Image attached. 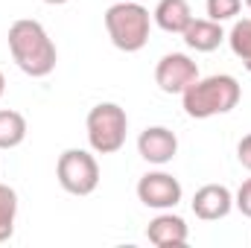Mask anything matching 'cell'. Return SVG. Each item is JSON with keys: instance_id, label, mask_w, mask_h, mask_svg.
<instances>
[{"instance_id": "9a60e30c", "label": "cell", "mask_w": 251, "mask_h": 248, "mask_svg": "<svg viewBox=\"0 0 251 248\" xmlns=\"http://www.w3.org/2000/svg\"><path fill=\"white\" fill-rule=\"evenodd\" d=\"M18 219V193L9 184H0V243H6L15 234Z\"/></svg>"}, {"instance_id": "ba28073f", "label": "cell", "mask_w": 251, "mask_h": 248, "mask_svg": "<svg viewBox=\"0 0 251 248\" xmlns=\"http://www.w3.org/2000/svg\"><path fill=\"white\" fill-rule=\"evenodd\" d=\"M137 152H140V158L146 164L164 167V164H170L178 155V137L167 125H149L137 137Z\"/></svg>"}, {"instance_id": "4fadbf2b", "label": "cell", "mask_w": 251, "mask_h": 248, "mask_svg": "<svg viewBox=\"0 0 251 248\" xmlns=\"http://www.w3.org/2000/svg\"><path fill=\"white\" fill-rule=\"evenodd\" d=\"M26 117L12 108H0V149H15L26 140Z\"/></svg>"}, {"instance_id": "5b68a950", "label": "cell", "mask_w": 251, "mask_h": 248, "mask_svg": "<svg viewBox=\"0 0 251 248\" xmlns=\"http://www.w3.org/2000/svg\"><path fill=\"white\" fill-rule=\"evenodd\" d=\"M56 178L70 196H91L100 187V164L88 149H64L56 161Z\"/></svg>"}, {"instance_id": "8992f818", "label": "cell", "mask_w": 251, "mask_h": 248, "mask_svg": "<svg viewBox=\"0 0 251 248\" xmlns=\"http://www.w3.org/2000/svg\"><path fill=\"white\" fill-rule=\"evenodd\" d=\"M199 79V64L187 53H167L155 64V85L164 94H184Z\"/></svg>"}, {"instance_id": "ffe728a7", "label": "cell", "mask_w": 251, "mask_h": 248, "mask_svg": "<svg viewBox=\"0 0 251 248\" xmlns=\"http://www.w3.org/2000/svg\"><path fill=\"white\" fill-rule=\"evenodd\" d=\"M44 3H50V6H62V3H67V0H44Z\"/></svg>"}, {"instance_id": "277c9868", "label": "cell", "mask_w": 251, "mask_h": 248, "mask_svg": "<svg viewBox=\"0 0 251 248\" xmlns=\"http://www.w3.org/2000/svg\"><path fill=\"white\" fill-rule=\"evenodd\" d=\"M88 143L97 155H114L126 146V131H128V117L126 108L117 102H100L88 111Z\"/></svg>"}, {"instance_id": "d6986e66", "label": "cell", "mask_w": 251, "mask_h": 248, "mask_svg": "<svg viewBox=\"0 0 251 248\" xmlns=\"http://www.w3.org/2000/svg\"><path fill=\"white\" fill-rule=\"evenodd\" d=\"M3 91H6V79H3V70H0V97H3Z\"/></svg>"}, {"instance_id": "52a82bcc", "label": "cell", "mask_w": 251, "mask_h": 248, "mask_svg": "<svg viewBox=\"0 0 251 248\" xmlns=\"http://www.w3.org/2000/svg\"><path fill=\"white\" fill-rule=\"evenodd\" d=\"M181 196H184V190L178 184V178L170 173H161V170L146 173L137 181V198L152 210H173L181 201Z\"/></svg>"}, {"instance_id": "44dd1931", "label": "cell", "mask_w": 251, "mask_h": 248, "mask_svg": "<svg viewBox=\"0 0 251 248\" xmlns=\"http://www.w3.org/2000/svg\"><path fill=\"white\" fill-rule=\"evenodd\" d=\"M243 3H246V6H249V9H251V0H243Z\"/></svg>"}, {"instance_id": "ac0fdd59", "label": "cell", "mask_w": 251, "mask_h": 248, "mask_svg": "<svg viewBox=\"0 0 251 248\" xmlns=\"http://www.w3.org/2000/svg\"><path fill=\"white\" fill-rule=\"evenodd\" d=\"M237 161L251 173V134H246V137L237 143Z\"/></svg>"}, {"instance_id": "9c48e42d", "label": "cell", "mask_w": 251, "mask_h": 248, "mask_svg": "<svg viewBox=\"0 0 251 248\" xmlns=\"http://www.w3.org/2000/svg\"><path fill=\"white\" fill-rule=\"evenodd\" d=\"M190 204H193V213L201 222H216V219H225L234 210V193L225 184H204L196 190Z\"/></svg>"}, {"instance_id": "8fae6325", "label": "cell", "mask_w": 251, "mask_h": 248, "mask_svg": "<svg viewBox=\"0 0 251 248\" xmlns=\"http://www.w3.org/2000/svg\"><path fill=\"white\" fill-rule=\"evenodd\" d=\"M181 35H184V44H187L190 50H196V53H213L225 41L222 24H216L210 18H193Z\"/></svg>"}, {"instance_id": "7a4b0ae2", "label": "cell", "mask_w": 251, "mask_h": 248, "mask_svg": "<svg viewBox=\"0 0 251 248\" xmlns=\"http://www.w3.org/2000/svg\"><path fill=\"white\" fill-rule=\"evenodd\" d=\"M243 88L234 76L228 73H213V76H199L187 91L181 94L184 114L193 120H210L219 114H228L240 105Z\"/></svg>"}, {"instance_id": "2e32d148", "label": "cell", "mask_w": 251, "mask_h": 248, "mask_svg": "<svg viewBox=\"0 0 251 248\" xmlns=\"http://www.w3.org/2000/svg\"><path fill=\"white\" fill-rule=\"evenodd\" d=\"M204 9H207V18H210V21L222 24V21H234V18L240 15L243 0H207Z\"/></svg>"}, {"instance_id": "5bb4252c", "label": "cell", "mask_w": 251, "mask_h": 248, "mask_svg": "<svg viewBox=\"0 0 251 248\" xmlns=\"http://www.w3.org/2000/svg\"><path fill=\"white\" fill-rule=\"evenodd\" d=\"M231 44V53L243 62V67L251 73V18H243L231 26V32L225 35Z\"/></svg>"}, {"instance_id": "30bf717a", "label": "cell", "mask_w": 251, "mask_h": 248, "mask_svg": "<svg viewBox=\"0 0 251 248\" xmlns=\"http://www.w3.org/2000/svg\"><path fill=\"white\" fill-rule=\"evenodd\" d=\"M146 240H149L152 246H158V248L187 246V240H190L187 222H184L178 213H173V210H161V213L149 222V228H146Z\"/></svg>"}, {"instance_id": "3957f363", "label": "cell", "mask_w": 251, "mask_h": 248, "mask_svg": "<svg viewBox=\"0 0 251 248\" xmlns=\"http://www.w3.org/2000/svg\"><path fill=\"white\" fill-rule=\"evenodd\" d=\"M105 32L111 44L123 53H137L146 47L152 32V15L137 0H117L105 9Z\"/></svg>"}, {"instance_id": "7c38bea8", "label": "cell", "mask_w": 251, "mask_h": 248, "mask_svg": "<svg viewBox=\"0 0 251 248\" xmlns=\"http://www.w3.org/2000/svg\"><path fill=\"white\" fill-rule=\"evenodd\" d=\"M152 21L164 29V32H173V35H181L187 29V24L193 21V9H190L187 0H158L155 12H152Z\"/></svg>"}, {"instance_id": "e0dca14e", "label": "cell", "mask_w": 251, "mask_h": 248, "mask_svg": "<svg viewBox=\"0 0 251 248\" xmlns=\"http://www.w3.org/2000/svg\"><path fill=\"white\" fill-rule=\"evenodd\" d=\"M234 207H237L243 216H249L251 219V178L249 181H243V187L237 190V196H234Z\"/></svg>"}, {"instance_id": "6da1fadb", "label": "cell", "mask_w": 251, "mask_h": 248, "mask_svg": "<svg viewBox=\"0 0 251 248\" xmlns=\"http://www.w3.org/2000/svg\"><path fill=\"white\" fill-rule=\"evenodd\" d=\"M9 53H12L15 64L32 79L50 76L59 62V50H56L53 38L32 18H21L9 26Z\"/></svg>"}]
</instances>
